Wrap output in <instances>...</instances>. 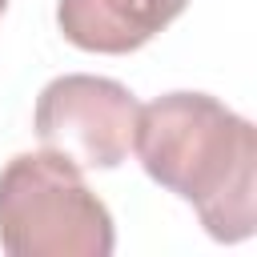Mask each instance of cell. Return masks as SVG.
Here are the masks:
<instances>
[{
    "label": "cell",
    "mask_w": 257,
    "mask_h": 257,
    "mask_svg": "<svg viewBox=\"0 0 257 257\" xmlns=\"http://www.w3.org/2000/svg\"><path fill=\"white\" fill-rule=\"evenodd\" d=\"M4 8H8V0H0V16H4Z\"/></svg>",
    "instance_id": "obj_5"
},
{
    "label": "cell",
    "mask_w": 257,
    "mask_h": 257,
    "mask_svg": "<svg viewBox=\"0 0 257 257\" xmlns=\"http://www.w3.org/2000/svg\"><path fill=\"white\" fill-rule=\"evenodd\" d=\"M141 169L189 201L213 241L257 229V128L209 92H165L137 112Z\"/></svg>",
    "instance_id": "obj_1"
},
{
    "label": "cell",
    "mask_w": 257,
    "mask_h": 257,
    "mask_svg": "<svg viewBox=\"0 0 257 257\" xmlns=\"http://www.w3.org/2000/svg\"><path fill=\"white\" fill-rule=\"evenodd\" d=\"M108 205L60 153H16L0 169V249L8 257H108Z\"/></svg>",
    "instance_id": "obj_2"
},
{
    "label": "cell",
    "mask_w": 257,
    "mask_h": 257,
    "mask_svg": "<svg viewBox=\"0 0 257 257\" xmlns=\"http://www.w3.org/2000/svg\"><path fill=\"white\" fill-rule=\"evenodd\" d=\"M189 0H56V28L68 44L100 56H124L165 32Z\"/></svg>",
    "instance_id": "obj_4"
},
{
    "label": "cell",
    "mask_w": 257,
    "mask_h": 257,
    "mask_svg": "<svg viewBox=\"0 0 257 257\" xmlns=\"http://www.w3.org/2000/svg\"><path fill=\"white\" fill-rule=\"evenodd\" d=\"M137 112L141 104L120 80L64 72L40 88L32 128L48 153H60L76 169H116L133 149Z\"/></svg>",
    "instance_id": "obj_3"
}]
</instances>
